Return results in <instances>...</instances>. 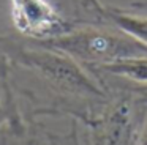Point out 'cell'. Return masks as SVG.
Instances as JSON below:
<instances>
[{
  "label": "cell",
  "mask_w": 147,
  "mask_h": 145,
  "mask_svg": "<svg viewBox=\"0 0 147 145\" xmlns=\"http://www.w3.org/2000/svg\"><path fill=\"white\" fill-rule=\"evenodd\" d=\"M41 47L63 52L79 63L100 68L115 62L147 57V46L117 30L81 28L40 41Z\"/></svg>",
  "instance_id": "1"
},
{
  "label": "cell",
  "mask_w": 147,
  "mask_h": 145,
  "mask_svg": "<svg viewBox=\"0 0 147 145\" xmlns=\"http://www.w3.org/2000/svg\"><path fill=\"white\" fill-rule=\"evenodd\" d=\"M13 57L22 66L38 72L52 85L81 96H106V91L86 72L79 62L63 52L48 47H19Z\"/></svg>",
  "instance_id": "2"
},
{
  "label": "cell",
  "mask_w": 147,
  "mask_h": 145,
  "mask_svg": "<svg viewBox=\"0 0 147 145\" xmlns=\"http://www.w3.org/2000/svg\"><path fill=\"white\" fill-rule=\"evenodd\" d=\"M13 9L16 25L24 33L49 40L70 32L68 24L45 0H13Z\"/></svg>",
  "instance_id": "3"
},
{
  "label": "cell",
  "mask_w": 147,
  "mask_h": 145,
  "mask_svg": "<svg viewBox=\"0 0 147 145\" xmlns=\"http://www.w3.org/2000/svg\"><path fill=\"white\" fill-rule=\"evenodd\" d=\"M96 8L103 17H106L109 22L114 24L115 28H119L120 32L130 35L131 38L147 46V17L130 14V13L111 8V6L96 5Z\"/></svg>",
  "instance_id": "4"
},
{
  "label": "cell",
  "mask_w": 147,
  "mask_h": 145,
  "mask_svg": "<svg viewBox=\"0 0 147 145\" xmlns=\"http://www.w3.org/2000/svg\"><path fill=\"white\" fill-rule=\"evenodd\" d=\"M96 69L114 76H120V77H125L133 82L147 84V57L122 60V62H115V63H111V65L100 66Z\"/></svg>",
  "instance_id": "5"
},
{
  "label": "cell",
  "mask_w": 147,
  "mask_h": 145,
  "mask_svg": "<svg viewBox=\"0 0 147 145\" xmlns=\"http://www.w3.org/2000/svg\"><path fill=\"white\" fill-rule=\"evenodd\" d=\"M139 145H147V122H146V126H144L142 137H141V144Z\"/></svg>",
  "instance_id": "6"
},
{
  "label": "cell",
  "mask_w": 147,
  "mask_h": 145,
  "mask_svg": "<svg viewBox=\"0 0 147 145\" xmlns=\"http://www.w3.org/2000/svg\"><path fill=\"white\" fill-rule=\"evenodd\" d=\"M0 120H2V115H0Z\"/></svg>",
  "instance_id": "7"
}]
</instances>
